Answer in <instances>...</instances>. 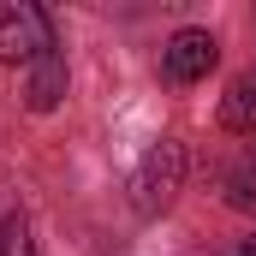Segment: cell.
<instances>
[{
  "mask_svg": "<svg viewBox=\"0 0 256 256\" xmlns=\"http://www.w3.org/2000/svg\"><path fill=\"white\" fill-rule=\"evenodd\" d=\"M0 256H36V232H30V214H24V208H6Z\"/></svg>",
  "mask_w": 256,
  "mask_h": 256,
  "instance_id": "52a82bcc",
  "label": "cell"
},
{
  "mask_svg": "<svg viewBox=\"0 0 256 256\" xmlns=\"http://www.w3.org/2000/svg\"><path fill=\"white\" fill-rule=\"evenodd\" d=\"M66 84H72V78H66V48L48 42L36 60L24 66V108H30V114H54L66 102Z\"/></svg>",
  "mask_w": 256,
  "mask_h": 256,
  "instance_id": "277c9868",
  "label": "cell"
},
{
  "mask_svg": "<svg viewBox=\"0 0 256 256\" xmlns=\"http://www.w3.org/2000/svg\"><path fill=\"white\" fill-rule=\"evenodd\" d=\"M179 191H185V143L179 137H155L126 179V202L137 220H161L179 202Z\"/></svg>",
  "mask_w": 256,
  "mask_h": 256,
  "instance_id": "6da1fadb",
  "label": "cell"
},
{
  "mask_svg": "<svg viewBox=\"0 0 256 256\" xmlns=\"http://www.w3.org/2000/svg\"><path fill=\"white\" fill-rule=\"evenodd\" d=\"M220 126L238 131V137H256V72H238L220 96Z\"/></svg>",
  "mask_w": 256,
  "mask_h": 256,
  "instance_id": "5b68a950",
  "label": "cell"
},
{
  "mask_svg": "<svg viewBox=\"0 0 256 256\" xmlns=\"http://www.w3.org/2000/svg\"><path fill=\"white\" fill-rule=\"evenodd\" d=\"M238 256H256V238H244V250H238Z\"/></svg>",
  "mask_w": 256,
  "mask_h": 256,
  "instance_id": "ba28073f",
  "label": "cell"
},
{
  "mask_svg": "<svg viewBox=\"0 0 256 256\" xmlns=\"http://www.w3.org/2000/svg\"><path fill=\"white\" fill-rule=\"evenodd\" d=\"M54 36V12L36 0H0V60L6 66H30Z\"/></svg>",
  "mask_w": 256,
  "mask_h": 256,
  "instance_id": "7a4b0ae2",
  "label": "cell"
},
{
  "mask_svg": "<svg viewBox=\"0 0 256 256\" xmlns=\"http://www.w3.org/2000/svg\"><path fill=\"white\" fill-rule=\"evenodd\" d=\"M220 196H226V208L256 214V149H244V155L226 161V173H220Z\"/></svg>",
  "mask_w": 256,
  "mask_h": 256,
  "instance_id": "8992f818",
  "label": "cell"
},
{
  "mask_svg": "<svg viewBox=\"0 0 256 256\" xmlns=\"http://www.w3.org/2000/svg\"><path fill=\"white\" fill-rule=\"evenodd\" d=\"M214 66H220V42H214V30H196V24L191 30H173L167 48H161V78L179 84V90L185 84H202Z\"/></svg>",
  "mask_w": 256,
  "mask_h": 256,
  "instance_id": "3957f363",
  "label": "cell"
}]
</instances>
